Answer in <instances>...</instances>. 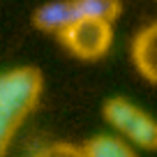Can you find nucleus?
Here are the masks:
<instances>
[{
  "label": "nucleus",
  "mask_w": 157,
  "mask_h": 157,
  "mask_svg": "<svg viewBox=\"0 0 157 157\" xmlns=\"http://www.w3.org/2000/svg\"><path fill=\"white\" fill-rule=\"evenodd\" d=\"M104 118L109 123L123 132L134 146L152 150L157 146V125L143 109H139L136 104H132L129 99L113 97L104 104Z\"/></svg>",
  "instance_id": "7ed1b4c3"
},
{
  "label": "nucleus",
  "mask_w": 157,
  "mask_h": 157,
  "mask_svg": "<svg viewBox=\"0 0 157 157\" xmlns=\"http://www.w3.org/2000/svg\"><path fill=\"white\" fill-rule=\"evenodd\" d=\"M42 76L35 67H16L0 74V157H5L23 118L35 109Z\"/></svg>",
  "instance_id": "f257e3e1"
},
{
  "label": "nucleus",
  "mask_w": 157,
  "mask_h": 157,
  "mask_svg": "<svg viewBox=\"0 0 157 157\" xmlns=\"http://www.w3.org/2000/svg\"><path fill=\"white\" fill-rule=\"evenodd\" d=\"M72 21H76L72 0H51L46 5L37 7V12L33 14V23L42 33H63Z\"/></svg>",
  "instance_id": "39448f33"
},
{
  "label": "nucleus",
  "mask_w": 157,
  "mask_h": 157,
  "mask_svg": "<svg viewBox=\"0 0 157 157\" xmlns=\"http://www.w3.org/2000/svg\"><path fill=\"white\" fill-rule=\"evenodd\" d=\"M76 19H99V21H113L120 16V0H72Z\"/></svg>",
  "instance_id": "423d86ee"
},
{
  "label": "nucleus",
  "mask_w": 157,
  "mask_h": 157,
  "mask_svg": "<svg viewBox=\"0 0 157 157\" xmlns=\"http://www.w3.org/2000/svg\"><path fill=\"white\" fill-rule=\"evenodd\" d=\"M81 150H83V157H136L132 146L116 136H95Z\"/></svg>",
  "instance_id": "0eeeda50"
},
{
  "label": "nucleus",
  "mask_w": 157,
  "mask_h": 157,
  "mask_svg": "<svg viewBox=\"0 0 157 157\" xmlns=\"http://www.w3.org/2000/svg\"><path fill=\"white\" fill-rule=\"evenodd\" d=\"M33 157H83V150L72 143H53V146H44L37 150Z\"/></svg>",
  "instance_id": "6e6552de"
},
{
  "label": "nucleus",
  "mask_w": 157,
  "mask_h": 157,
  "mask_svg": "<svg viewBox=\"0 0 157 157\" xmlns=\"http://www.w3.org/2000/svg\"><path fill=\"white\" fill-rule=\"evenodd\" d=\"M60 42L69 53L83 60H97L111 49L113 42V23L99 19H76L58 33Z\"/></svg>",
  "instance_id": "f03ea898"
},
{
  "label": "nucleus",
  "mask_w": 157,
  "mask_h": 157,
  "mask_svg": "<svg viewBox=\"0 0 157 157\" xmlns=\"http://www.w3.org/2000/svg\"><path fill=\"white\" fill-rule=\"evenodd\" d=\"M132 60L136 72L148 83H155L157 78V25L150 23L139 30L132 42Z\"/></svg>",
  "instance_id": "20e7f679"
}]
</instances>
